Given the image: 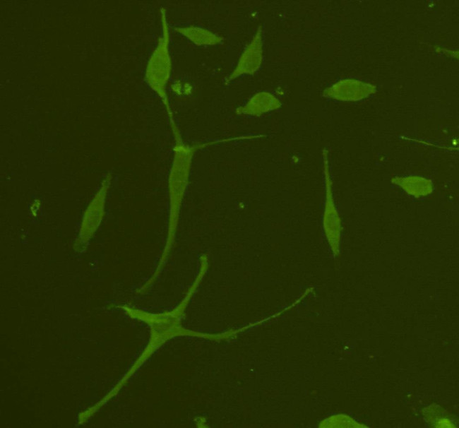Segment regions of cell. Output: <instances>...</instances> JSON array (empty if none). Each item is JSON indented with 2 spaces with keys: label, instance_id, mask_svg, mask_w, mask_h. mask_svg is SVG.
Listing matches in <instances>:
<instances>
[{
  "label": "cell",
  "instance_id": "obj_1",
  "mask_svg": "<svg viewBox=\"0 0 459 428\" xmlns=\"http://www.w3.org/2000/svg\"><path fill=\"white\" fill-rule=\"evenodd\" d=\"M170 128L174 138L175 145L174 147L173 163L169 182L170 216L168 239L164 251L165 254H169L174 239L181 202L186 188L191 160L195 152L208 145L227 142V140L225 138L190 145L184 142L180 130L177 124L171 125Z\"/></svg>",
  "mask_w": 459,
  "mask_h": 428
},
{
  "label": "cell",
  "instance_id": "obj_6",
  "mask_svg": "<svg viewBox=\"0 0 459 428\" xmlns=\"http://www.w3.org/2000/svg\"><path fill=\"white\" fill-rule=\"evenodd\" d=\"M392 182L415 198L428 196L434 190L432 181L420 176L395 177Z\"/></svg>",
  "mask_w": 459,
  "mask_h": 428
},
{
  "label": "cell",
  "instance_id": "obj_4",
  "mask_svg": "<svg viewBox=\"0 0 459 428\" xmlns=\"http://www.w3.org/2000/svg\"><path fill=\"white\" fill-rule=\"evenodd\" d=\"M263 57V34L261 28L258 27L253 38L240 55L235 68L225 79V83L228 85L237 78L244 75L254 74L262 64Z\"/></svg>",
  "mask_w": 459,
  "mask_h": 428
},
{
  "label": "cell",
  "instance_id": "obj_2",
  "mask_svg": "<svg viewBox=\"0 0 459 428\" xmlns=\"http://www.w3.org/2000/svg\"><path fill=\"white\" fill-rule=\"evenodd\" d=\"M162 35L146 66L145 80L149 87L161 100L169 121H174V114L167 93V86L172 73V59L169 51V28L166 11L160 9Z\"/></svg>",
  "mask_w": 459,
  "mask_h": 428
},
{
  "label": "cell",
  "instance_id": "obj_5",
  "mask_svg": "<svg viewBox=\"0 0 459 428\" xmlns=\"http://www.w3.org/2000/svg\"><path fill=\"white\" fill-rule=\"evenodd\" d=\"M282 104L272 93L263 91L254 94L242 106L236 109V114L242 116L259 117L279 109Z\"/></svg>",
  "mask_w": 459,
  "mask_h": 428
},
{
  "label": "cell",
  "instance_id": "obj_3",
  "mask_svg": "<svg viewBox=\"0 0 459 428\" xmlns=\"http://www.w3.org/2000/svg\"><path fill=\"white\" fill-rule=\"evenodd\" d=\"M323 168L326 182V199L323 218V226L326 237L335 256L340 254L341 220L335 206L332 191L327 151L323 153Z\"/></svg>",
  "mask_w": 459,
  "mask_h": 428
},
{
  "label": "cell",
  "instance_id": "obj_7",
  "mask_svg": "<svg viewBox=\"0 0 459 428\" xmlns=\"http://www.w3.org/2000/svg\"><path fill=\"white\" fill-rule=\"evenodd\" d=\"M174 30L196 46L216 45L223 40V37L213 32L197 26L176 27Z\"/></svg>",
  "mask_w": 459,
  "mask_h": 428
}]
</instances>
